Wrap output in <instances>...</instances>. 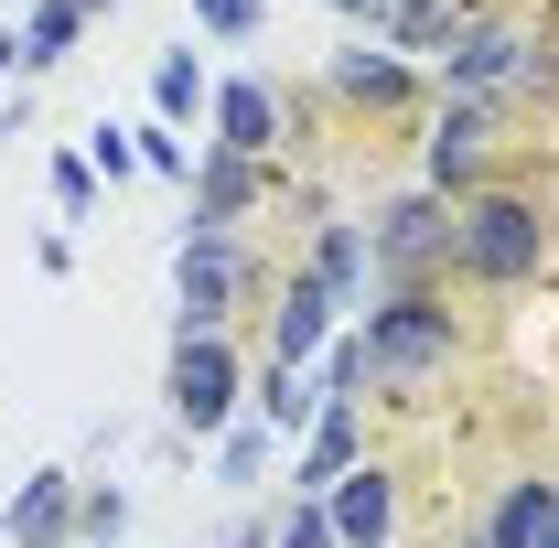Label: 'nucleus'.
<instances>
[{
	"label": "nucleus",
	"mask_w": 559,
	"mask_h": 548,
	"mask_svg": "<svg viewBox=\"0 0 559 548\" xmlns=\"http://www.w3.org/2000/svg\"><path fill=\"white\" fill-rule=\"evenodd\" d=\"M130 538V495L119 484H86V505H75V548H119Z\"/></svg>",
	"instance_id": "obj_22"
},
{
	"label": "nucleus",
	"mask_w": 559,
	"mask_h": 548,
	"mask_svg": "<svg viewBox=\"0 0 559 548\" xmlns=\"http://www.w3.org/2000/svg\"><path fill=\"white\" fill-rule=\"evenodd\" d=\"M11 75H22V33L0 22V86H11Z\"/></svg>",
	"instance_id": "obj_30"
},
{
	"label": "nucleus",
	"mask_w": 559,
	"mask_h": 548,
	"mask_svg": "<svg viewBox=\"0 0 559 548\" xmlns=\"http://www.w3.org/2000/svg\"><path fill=\"white\" fill-rule=\"evenodd\" d=\"M355 388H366V344H355V323H345V334L312 355V398H355Z\"/></svg>",
	"instance_id": "obj_23"
},
{
	"label": "nucleus",
	"mask_w": 559,
	"mask_h": 548,
	"mask_svg": "<svg viewBox=\"0 0 559 548\" xmlns=\"http://www.w3.org/2000/svg\"><path fill=\"white\" fill-rule=\"evenodd\" d=\"M173 290H183V334H237V312L270 301V270H259V248H248L237 226H194V215H183V237H173Z\"/></svg>",
	"instance_id": "obj_5"
},
{
	"label": "nucleus",
	"mask_w": 559,
	"mask_h": 548,
	"mask_svg": "<svg viewBox=\"0 0 559 548\" xmlns=\"http://www.w3.org/2000/svg\"><path fill=\"white\" fill-rule=\"evenodd\" d=\"M301 270L323 279L345 312H366V226H355V215H312V259H301Z\"/></svg>",
	"instance_id": "obj_18"
},
{
	"label": "nucleus",
	"mask_w": 559,
	"mask_h": 548,
	"mask_svg": "<svg viewBox=\"0 0 559 548\" xmlns=\"http://www.w3.org/2000/svg\"><path fill=\"white\" fill-rule=\"evenodd\" d=\"M75 505H86V474L44 463V474L11 484V505H0V538H11V548H75Z\"/></svg>",
	"instance_id": "obj_12"
},
{
	"label": "nucleus",
	"mask_w": 559,
	"mask_h": 548,
	"mask_svg": "<svg viewBox=\"0 0 559 548\" xmlns=\"http://www.w3.org/2000/svg\"><path fill=\"white\" fill-rule=\"evenodd\" d=\"M506 130H516V119H495L474 97H430V108H419V194L474 205L485 183H506Z\"/></svg>",
	"instance_id": "obj_7"
},
{
	"label": "nucleus",
	"mask_w": 559,
	"mask_h": 548,
	"mask_svg": "<svg viewBox=\"0 0 559 548\" xmlns=\"http://www.w3.org/2000/svg\"><path fill=\"white\" fill-rule=\"evenodd\" d=\"M538 548H559V516H549V538H538Z\"/></svg>",
	"instance_id": "obj_33"
},
{
	"label": "nucleus",
	"mask_w": 559,
	"mask_h": 548,
	"mask_svg": "<svg viewBox=\"0 0 559 548\" xmlns=\"http://www.w3.org/2000/svg\"><path fill=\"white\" fill-rule=\"evenodd\" d=\"M86 33H97V22H86L75 0H22V86H33V75H55Z\"/></svg>",
	"instance_id": "obj_19"
},
{
	"label": "nucleus",
	"mask_w": 559,
	"mask_h": 548,
	"mask_svg": "<svg viewBox=\"0 0 559 548\" xmlns=\"http://www.w3.org/2000/svg\"><path fill=\"white\" fill-rule=\"evenodd\" d=\"M355 463H366V398H323V419L301 430V452H290V484H280V495H334Z\"/></svg>",
	"instance_id": "obj_14"
},
{
	"label": "nucleus",
	"mask_w": 559,
	"mask_h": 548,
	"mask_svg": "<svg viewBox=\"0 0 559 548\" xmlns=\"http://www.w3.org/2000/svg\"><path fill=\"white\" fill-rule=\"evenodd\" d=\"M86 172H97V183H130V172H140V140L119 130V119H97V130H86Z\"/></svg>",
	"instance_id": "obj_26"
},
{
	"label": "nucleus",
	"mask_w": 559,
	"mask_h": 548,
	"mask_svg": "<svg viewBox=\"0 0 559 548\" xmlns=\"http://www.w3.org/2000/svg\"><path fill=\"white\" fill-rule=\"evenodd\" d=\"M474 11H485V0H377V44H388V55H409V65H430Z\"/></svg>",
	"instance_id": "obj_16"
},
{
	"label": "nucleus",
	"mask_w": 559,
	"mask_h": 548,
	"mask_svg": "<svg viewBox=\"0 0 559 548\" xmlns=\"http://www.w3.org/2000/svg\"><path fill=\"white\" fill-rule=\"evenodd\" d=\"M0 548H11V538H0Z\"/></svg>",
	"instance_id": "obj_34"
},
{
	"label": "nucleus",
	"mask_w": 559,
	"mask_h": 548,
	"mask_svg": "<svg viewBox=\"0 0 559 548\" xmlns=\"http://www.w3.org/2000/svg\"><path fill=\"white\" fill-rule=\"evenodd\" d=\"M559 270V205L538 183H485L474 205H452V290H485V301H516Z\"/></svg>",
	"instance_id": "obj_1"
},
{
	"label": "nucleus",
	"mask_w": 559,
	"mask_h": 548,
	"mask_svg": "<svg viewBox=\"0 0 559 548\" xmlns=\"http://www.w3.org/2000/svg\"><path fill=\"white\" fill-rule=\"evenodd\" d=\"M194 33H215V44H259V33H270V0H194Z\"/></svg>",
	"instance_id": "obj_24"
},
{
	"label": "nucleus",
	"mask_w": 559,
	"mask_h": 548,
	"mask_svg": "<svg viewBox=\"0 0 559 548\" xmlns=\"http://www.w3.org/2000/svg\"><path fill=\"white\" fill-rule=\"evenodd\" d=\"M334 22H355V33H377V0H323Z\"/></svg>",
	"instance_id": "obj_28"
},
{
	"label": "nucleus",
	"mask_w": 559,
	"mask_h": 548,
	"mask_svg": "<svg viewBox=\"0 0 559 548\" xmlns=\"http://www.w3.org/2000/svg\"><path fill=\"white\" fill-rule=\"evenodd\" d=\"M183 194H194V226H237V237H248V215L270 205L280 194V172L270 162H237V151H194V183H183Z\"/></svg>",
	"instance_id": "obj_13"
},
{
	"label": "nucleus",
	"mask_w": 559,
	"mask_h": 548,
	"mask_svg": "<svg viewBox=\"0 0 559 548\" xmlns=\"http://www.w3.org/2000/svg\"><path fill=\"white\" fill-rule=\"evenodd\" d=\"M366 226V301L377 290H452V205L441 194H377L355 215Z\"/></svg>",
	"instance_id": "obj_4"
},
{
	"label": "nucleus",
	"mask_w": 559,
	"mask_h": 548,
	"mask_svg": "<svg viewBox=\"0 0 559 548\" xmlns=\"http://www.w3.org/2000/svg\"><path fill=\"white\" fill-rule=\"evenodd\" d=\"M430 97H474L495 119H549L559 108V44L516 11H474L441 55H430Z\"/></svg>",
	"instance_id": "obj_2"
},
{
	"label": "nucleus",
	"mask_w": 559,
	"mask_h": 548,
	"mask_svg": "<svg viewBox=\"0 0 559 548\" xmlns=\"http://www.w3.org/2000/svg\"><path fill=\"white\" fill-rule=\"evenodd\" d=\"M226 548H270V516H237V527H226Z\"/></svg>",
	"instance_id": "obj_29"
},
{
	"label": "nucleus",
	"mask_w": 559,
	"mask_h": 548,
	"mask_svg": "<svg viewBox=\"0 0 559 548\" xmlns=\"http://www.w3.org/2000/svg\"><path fill=\"white\" fill-rule=\"evenodd\" d=\"M248 355H237V334H183L173 323V355H162V409H173V430L183 441H226L237 419H248Z\"/></svg>",
	"instance_id": "obj_6"
},
{
	"label": "nucleus",
	"mask_w": 559,
	"mask_h": 548,
	"mask_svg": "<svg viewBox=\"0 0 559 548\" xmlns=\"http://www.w3.org/2000/svg\"><path fill=\"white\" fill-rule=\"evenodd\" d=\"M205 151H237V162H270V172H280V151H290V97H280V75H259V65L215 75Z\"/></svg>",
	"instance_id": "obj_9"
},
{
	"label": "nucleus",
	"mask_w": 559,
	"mask_h": 548,
	"mask_svg": "<svg viewBox=\"0 0 559 548\" xmlns=\"http://www.w3.org/2000/svg\"><path fill=\"white\" fill-rule=\"evenodd\" d=\"M334 334H345V301H334L312 270H280V279H270V355H259V366L312 377V355H323Z\"/></svg>",
	"instance_id": "obj_10"
},
{
	"label": "nucleus",
	"mask_w": 559,
	"mask_h": 548,
	"mask_svg": "<svg viewBox=\"0 0 559 548\" xmlns=\"http://www.w3.org/2000/svg\"><path fill=\"white\" fill-rule=\"evenodd\" d=\"M323 97H334L345 119H366V130H399V119H419V108H430V65L388 55L377 33H355V44H334V55H323Z\"/></svg>",
	"instance_id": "obj_8"
},
{
	"label": "nucleus",
	"mask_w": 559,
	"mask_h": 548,
	"mask_svg": "<svg viewBox=\"0 0 559 548\" xmlns=\"http://www.w3.org/2000/svg\"><path fill=\"white\" fill-rule=\"evenodd\" d=\"M44 183H55V205H66V215H97V172H86V151H55Z\"/></svg>",
	"instance_id": "obj_27"
},
{
	"label": "nucleus",
	"mask_w": 559,
	"mask_h": 548,
	"mask_svg": "<svg viewBox=\"0 0 559 548\" xmlns=\"http://www.w3.org/2000/svg\"><path fill=\"white\" fill-rule=\"evenodd\" d=\"M140 172H162V183H194V140H183V130H162V119H140Z\"/></svg>",
	"instance_id": "obj_25"
},
{
	"label": "nucleus",
	"mask_w": 559,
	"mask_h": 548,
	"mask_svg": "<svg viewBox=\"0 0 559 548\" xmlns=\"http://www.w3.org/2000/svg\"><path fill=\"white\" fill-rule=\"evenodd\" d=\"M270 548H345V538H334L323 495H280V516H270Z\"/></svg>",
	"instance_id": "obj_21"
},
{
	"label": "nucleus",
	"mask_w": 559,
	"mask_h": 548,
	"mask_svg": "<svg viewBox=\"0 0 559 548\" xmlns=\"http://www.w3.org/2000/svg\"><path fill=\"white\" fill-rule=\"evenodd\" d=\"M323 516H334V538L345 548H399V516H409V495H399V463H355L334 495H323Z\"/></svg>",
	"instance_id": "obj_11"
},
{
	"label": "nucleus",
	"mask_w": 559,
	"mask_h": 548,
	"mask_svg": "<svg viewBox=\"0 0 559 548\" xmlns=\"http://www.w3.org/2000/svg\"><path fill=\"white\" fill-rule=\"evenodd\" d=\"M205 108H215L205 55H194V44H162V55H151V119H162V130H194Z\"/></svg>",
	"instance_id": "obj_17"
},
{
	"label": "nucleus",
	"mask_w": 559,
	"mask_h": 548,
	"mask_svg": "<svg viewBox=\"0 0 559 548\" xmlns=\"http://www.w3.org/2000/svg\"><path fill=\"white\" fill-rule=\"evenodd\" d=\"M355 344H366V388L419 398V388H441L474 355V323L452 312V290H377L366 323H355Z\"/></svg>",
	"instance_id": "obj_3"
},
{
	"label": "nucleus",
	"mask_w": 559,
	"mask_h": 548,
	"mask_svg": "<svg viewBox=\"0 0 559 548\" xmlns=\"http://www.w3.org/2000/svg\"><path fill=\"white\" fill-rule=\"evenodd\" d=\"M75 11H86V22H108V11H119V0H75Z\"/></svg>",
	"instance_id": "obj_32"
},
{
	"label": "nucleus",
	"mask_w": 559,
	"mask_h": 548,
	"mask_svg": "<svg viewBox=\"0 0 559 548\" xmlns=\"http://www.w3.org/2000/svg\"><path fill=\"white\" fill-rule=\"evenodd\" d=\"M549 516H559V484L527 463V474H495V495H485L474 527H485L495 548H538V538H549Z\"/></svg>",
	"instance_id": "obj_15"
},
{
	"label": "nucleus",
	"mask_w": 559,
	"mask_h": 548,
	"mask_svg": "<svg viewBox=\"0 0 559 548\" xmlns=\"http://www.w3.org/2000/svg\"><path fill=\"white\" fill-rule=\"evenodd\" d=\"M280 463V441L270 430H259V419H237V430H226V441H215V484H259Z\"/></svg>",
	"instance_id": "obj_20"
},
{
	"label": "nucleus",
	"mask_w": 559,
	"mask_h": 548,
	"mask_svg": "<svg viewBox=\"0 0 559 548\" xmlns=\"http://www.w3.org/2000/svg\"><path fill=\"white\" fill-rule=\"evenodd\" d=\"M441 548H495V538H485V527H474V516H463V527H452V538H441Z\"/></svg>",
	"instance_id": "obj_31"
}]
</instances>
